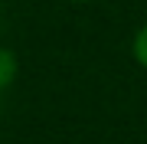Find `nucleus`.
<instances>
[{
  "label": "nucleus",
  "instance_id": "f257e3e1",
  "mask_svg": "<svg viewBox=\"0 0 147 144\" xmlns=\"http://www.w3.org/2000/svg\"><path fill=\"white\" fill-rule=\"evenodd\" d=\"M13 75H16V59H13V53H10V49H0V89L10 85Z\"/></svg>",
  "mask_w": 147,
  "mask_h": 144
},
{
  "label": "nucleus",
  "instance_id": "f03ea898",
  "mask_svg": "<svg viewBox=\"0 0 147 144\" xmlns=\"http://www.w3.org/2000/svg\"><path fill=\"white\" fill-rule=\"evenodd\" d=\"M134 59L147 69V26H141L137 36H134Z\"/></svg>",
  "mask_w": 147,
  "mask_h": 144
}]
</instances>
